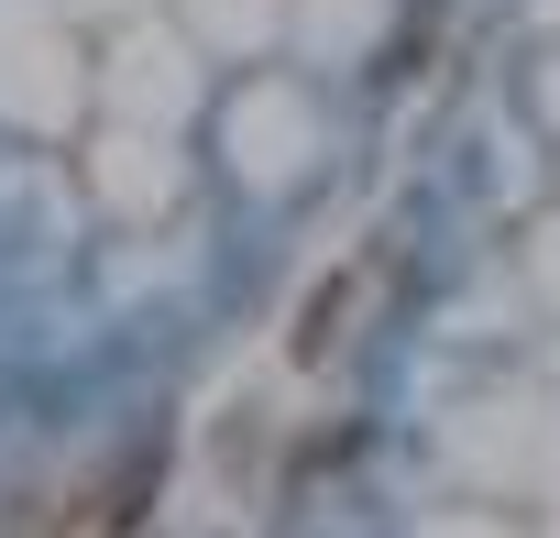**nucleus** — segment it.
I'll list each match as a JSON object with an SVG mask.
<instances>
[{
    "label": "nucleus",
    "mask_w": 560,
    "mask_h": 538,
    "mask_svg": "<svg viewBox=\"0 0 560 538\" xmlns=\"http://www.w3.org/2000/svg\"><path fill=\"white\" fill-rule=\"evenodd\" d=\"M363 286H374V264H330L319 297H308V308H298V330H287V352H298V363H330V352H341V330L363 319Z\"/></svg>",
    "instance_id": "1"
}]
</instances>
